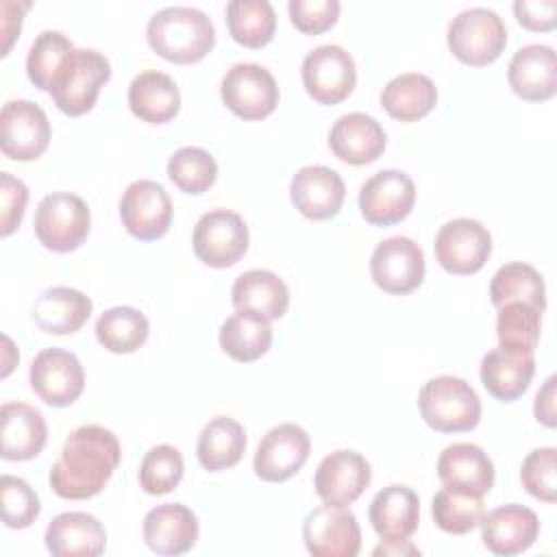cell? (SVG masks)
<instances>
[{
  "mask_svg": "<svg viewBox=\"0 0 557 557\" xmlns=\"http://www.w3.org/2000/svg\"><path fill=\"white\" fill-rule=\"evenodd\" d=\"M128 107L135 117L148 124H165L181 109L178 85L159 70H146L128 85Z\"/></svg>",
  "mask_w": 557,
  "mask_h": 557,
  "instance_id": "obj_30",
  "label": "cell"
},
{
  "mask_svg": "<svg viewBox=\"0 0 557 557\" xmlns=\"http://www.w3.org/2000/svg\"><path fill=\"white\" fill-rule=\"evenodd\" d=\"M424 270L422 248L405 235H394L379 242L370 255L372 281L387 294L403 296L413 292L420 287Z\"/></svg>",
  "mask_w": 557,
  "mask_h": 557,
  "instance_id": "obj_11",
  "label": "cell"
},
{
  "mask_svg": "<svg viewBox=\"0 0 557 557\" xmlns=\"http://www.w3.org/2000/svg\"><path fill=\"white\" fill-rule=\"evenodd\" d=\"M91 213L87 202L70 191H52L35 209L33 228L39 244L52 252H72L89 235Z\"/></svg>",
  "mask_w": 557,
  "mask_h": 557,
  "instance_id": "obj_6",
  "label": "cell"
},
{
  "mask_svg": "<svg viewBox=\"0 0 557 557\" xmlns=\"http://www.w3.org/2000/svg\"><path fill=\"white\" fill-rule=\"evenodd\" d=\"M148 318L135 307H111L96 320V339L115 355L135 352L148 339Z\"/></svg>",
  "mask_w": 557,
  "mask_h": 557,
  "instance_id": "obj_36",
  "label": "cell"
},
{
  "mask_svg": "<svg viewBox=\"0 0 557 557\" xmlns=\"http://www.w3.org/2000/svg\"><path fill=\"white\" fill-rule=\"evenodd\" d=\"M0 455L7 461L37 457L48 440V426L39 409L26 403H4L0 409Z\"/></svg>",
  "mask_w": 557,
  "mask_h": 557,
  "instance_id": "obj_27",
  "label": "cell"
},
{
  "mask_svg": "<svg viewBox=\"0 0 557 557\" xmlns=\"http://www.w3.org/2000/svg\"><path fill=\"white\" fill-rule=\"evenodd\" d=\"M557 450L553 446L531 450L520 466L522 487L537 500L555 503L557 498Z\"/></svg>",
  "mask_w": 557,
  "mask_h": 557,
  "instance_id": "obj_44",
  "label": "cell"
},
{
  "mask_svg": "<svg viewBox=\"0 0 557 557\" xmlns=\"http://www.w3.org/2000/svg\"><path fill=\"white\" fill-rule=\"evenodd\" d=\"M294 207L309 220L335 218L346 198L344 178L326 165H305L289 183Z\"/></svg>",
  "mask_w": 557,
  "mask_h": 557,
  "instance_id": "obj_20",
  "label": "cell"
},
{
  "mask_svg": "<svg viewBox=\"0 0 557 557\" xmlns=\"http://www.w3.org/2000/svg\"><path fill=\"white\" fill-rule=\"evenodd\" d=\"M507 81L516 96L529 102H542L557 94V57L550 46L529 44L513 52Z\"/></svg>",
  "mask_w": 557,
  "mask_h": 557,
  "instance_id": "obj_21",
  "label": "cell"
},
{
  "mask_svg": "<svg viewBox=\"0 0 557 557\" xmlns=\"http://www.w3.org/2000/svg\"><path fill=\"white\" fill-rule=\"evenodd\" d=\"M311 440L307 431L294 422L272 426L259 442L252 470L268 483L292 479L309 459Z\"/></svg>",
  "mask_w": 557,
  "mask_h": 557,
  "instance_id": "obj_17",
  "label": "cell"
},
{
  "mask_svg": "<svg viewBox=\"0 0 557 557\" xmlns=\"http://www.w3.org/2000/svg\"><path fill=\"white\" fill-rule=\"evenodd\" d=\"M198 518L181 503H163L144 516V542L157 555H183L196 546Z\"/></svg>",
  "mask_w": 557,
  "mask_h": 557,
  "instance_id": "obj_23",
  "label": "cell"
},
{
  "mask_svg": "<svg viewBox=\"0 0 557 557\" xmlns=\"http://www.w3.org/2000/svg\"><path fill=\"white\" fill-rule=\"evenodd\" d=\"M435 259L450 274H474L479 272L490 252V231L472 218H455L446 222L435 235Z\"/></svg>",
  "mask_w": 557,
  "mask_h": 557,
  "instance_id": "obj_10",
  "label": "cell"
},
{
  "mask_svg": "<svg viewBox=\"0 0 557 557\" xmlns=\"http://www.w3.org/2000/svg\"><path fill=\"white\" fill-rule=\"evenodd\" d=\"M191 246L205 265L231 268L248 250V226L244 218L231 209L207 211L194 226Z\"/></svg>",
  "mask_w": 557,
  "mask_h": 557,
  "instance_id": "obj_7",
  "label": "cell"
},
{
  "mask_svg": "<svg viewBox=\"0 0 557 557\" xmlns=\"http://www.w3.org/2000/svg\"><path fill=\"white\" fill-rule=\"evenodd\" d=\"M231 37L246 48H261L272 41L276 13L268 0H231L226 4Z\"/></svg>",
  "mask_w": 557,
  "mask_h": 557,
  "instance_id": "obj_37",
  "label": "cell"
},
{
  "mask_svg": "<svg viewBox=\"0 0 557 557\" xmlns=\"http://www.w3.org/2000/svg\"><path fill=\"white\" fill-rule=\"evenodd\" d=\"M72 50H74V44L63 33L41 30L33 39L28 54H26V74H28L30 83L37 89L50 94L52 81Z\"/></svg>",
  "mask_w": 557,
  "mask_h": 557,
  "instance_id": "obj_40",
  "label": "cell"
},
{
  "mask_svg": "<svg viewBox=\"0 0 557 557\" xmlns=\"http://www.w3.org/2000/svg\"><path fill=\"white\" fill-rule=\"evenodd\" d=\"M120 218L128 235L141 242L159 239L172 222V200L163 185L150 178L133 181L120 198Z\"/></svg>",
  "mask_w": 557,
  "mask_h": 557,
  "instance_id": "obj_14",
  "label": "cell"
},
{
  "mask_svg": "<svg viewBox=\"0 0 557 557\" xmlns=\"http://www.w3.org/2000/svg\"><path fill=\"white\" fill-rule=\"evenodd\" d=\"M483 513V496L466 494L453 487H442L431 500V516L435 524L453 535L470 533L474 527H479Z\"/></svg>",
  "mask_w": 557,
  "mask_h": 557,
  "instance_id": "obj_39",
  "label": "cell"
},
{
  "mask_svg": "<svg viewBox=\"0 0 557 557\" xmlns=\"http://www.w3.org/2000/svg\"><path fill=\"white\" fill-rule=\"evenodd\" d=\"M368 520L383 542L407 540L420 524V498L411 487L392 483L374 494Z\"/></svg>",
  "mask_w": 557,
  "mask_h": 557,
  "instance_id": "obj_26",
  "label": "cell"
},
{
  "mask_svg": "<svg viewBox=\"0 0 557 557\" xmlns=\"http://www.w3.org/2000/svg\"><path fill=\"white\" fill-rule=\"evenodd\" d=\"M446 41L461 63L479 67L500 57L507 46V26L496 11L472 7L450 20Z\"/></svg>",
  "mask_w": 557,
  "mask_h": 557,
  "instance_id": "obj_5",
  "label": "cell"
},
{
  "mask_svg": "<svg viewBox=\"0 0 557 557\" xmlns=\"http://www.w3.org/2000/svg\"><path fill=\"white\" fill-rule=\"evenodd\" d=\"M387 144L383 126L368 113L352 111L342 115L329 133L331 152L350 165H366L376 161Z\"/></svg>",
  "mask_w": 557,
  "mask_h": 557,
  "instance_id": "obj_24",
  "label": "cell"
},
{
  "mask_svg": "<svg viewBox=\"0 0 557 557\" xmlns=\"http://www.w3.org/2000/svg\"><path fill=\"white\" fill-rule=\"evenodd\" d=\"M481 540L494 555H518L533 546L540 535V518L524 505H503L481 518Z\"/></svg>",
  "mask_w": 557,
  "mask_h": 557,
  "instance_id": "obj_19",
  "label": "cell"
},
{
  "mask_svg": "<svg viewBox=\"0 0 557 557\" xmlns=\"http://www.w3.org/2000/svg\"><path fill=\"white\" fill-rule=\"evenodd\" d=\"M437 476L444 487L485 496L494 485V463L487 453L470 442H455L440 453Z\"/></svg>",
  "mask_w": 557,
  "mask_h": 557,
  "instance_id": "obj_22",
  "label": "cell"
},
{
  "mask_svg": "<svg viewBox=\"0 0 557 557\" xmlns=\"http://www.w3.org/2000/svg\"><path fill=\"white\" fill-rule=\"evenodd\" d=\"M302 540L313 557H355L361 548V529L350 509L322 505L307 513Z\"/></svg>",
  "mask_w": 557,
  "mask_h": 557,
  "instance_id": "obj_15",
  "label": "cell"
},
{
  "mask_svg": "<svg viewBox=\"0 0 557 557\" xmlns=\"http://www.w3.org/2000/svg\"><path fill=\"white\" fill-rule=\"evenodd\" d=\"M437 104L435 83L420 72L394 76L381 91V107L398 122H416Z\"/></svg>",
  "mask_w": 557,
  "mask_h": 557,
  "instance_id": "obj_32",
  "label": "cell"
},
{
  "mask_svg": "<svg viewBox=\"0 0 557 557\" xmlns=\"http://www.w3.org/2000/svg\"><path fill=\"white\" fill-rule=\"evenodd\" d=\"M111 78L109 59L94 48H74L57 72L50 96L65 115H83L94 109L100 87Z\"/></svg>",
  "mask_w": 557,
  "mask_h": 557,
  "instance_id": "obj_4",
  "label": "cell"
},
{
  "mask_svg": "<svg viewBox=\"0 0 557 557\" xmlns=\"http://www.w3.org/2000/svg\"><path fill=\"white\" fill-rule=\"evenodd\" d=\"M168 176L181 191L198 196L215 183L218 163L209 150L183 146L168 159Z\"/></svg>",
  "mask_w": 557,
  "mask_h": 557,
  "instance_id": "obj_41",
  "label": "cell"
},
{
  "mask_svg": "<svg viewBox=\"0 0 557 557\" xmlns=\"http://www.w3.org/2000/svg\"><path fill=\"white\" fill-rule=\"evenodd\" d=\"M231 300L237 311H252L265 320H278L289 307V289L270 270H248L235 278Z\"/></svg>",
  "mask_w": 557,
  "mask_h": 557,
  "instance_id": "obj_29",
  "label": "cell"
},
{
  "mask_svg": "<svg viewBox=\"0 0 557 557\" xmlns=\"http://www.w3.org/2000/svg\"><path fill=\"white\" fill-rule=\"evenodd\" d=\"M307 94L320 104H337L346 100L357 85V67L352 57L335 44H322L309 50L300 65Z\"/></svg>",
  "mask_w": 557,
  "mask_h": 557,
  "instance_id": "obj_8",
  "label": "cell"
},
{
  "mask_svg": "<svg viewBox=\"0 0 557 557\" xmlns=\"http://www.w3.org/2000/svg\"><path fill=\"white\" fill-rule=\"evenodd\" d=\"M28 381L46 405L70 407L85 389V370L74 352L52 346L35 355Z\"/></svg>",
  "mask_w": 557,
  "mask_h": 557,
  "instance_id": "obj_12",
  "label": "cell"
},
{
  "mask_svg": "<svg viewBox=\"0 0 557 557\" xmlns=\"http://www.w3.org/2000/svg\"><path fill=\"white\" fill-rule=\"evenodd\" d=\"M416 202V185L407 172L381 170L359 189V209L368 224L392 226L405 220Z\"/></svg>",
  "mask_w": 557,
  "mask_h": 557,
  "instance_id": "obj_16",
  "label": "cell"
},
{
  "mask_svg": "<svg viewBox=\"0 0 557 557\" xmlns=\"http://www.w3.org/2000/svg\"><path fill=\"white\" fill-rule=\"evenodd\" d=\"M370 479L372 470L366 457L357 450L339 448L320 461L313 476V487L324 505L346 507L363 494Z\"/></svg>",
  "mask_w": 557,
  "mask_h": 557,
  "instance_id": "obj_18",
  "label": "cell"
},
{
  "mask_svg": "<svg viewBox=\"0 0 557 557\" xmlns=\"http://www.w3.org/2000/svg\"><path fill=\"white\" fill-rule=\"evenodd\" d=\"M555 387H557V376L550 374L546 379V383L540 387V392L535 394V403H533L535 420L542 422L548 429H553L557 424V418H555V398H557Z\"/></svg>",
  "mask_w": 557,
  "mask_h": 557,
  "instance_id": "obj_48",
  "label": "cell"
},
{
  "mask_svg": "<svg viewBox=\"0 0 557 557\" xmlns=\"http://www.w3.org/2000/svg\"><path fill=\"white\" fill-rule=\"evenodd\" d=\"M533 374V355H518L496 348L485 352L481 359V383L487 394L500 403L518 400L527 392Z\"/></svg>",
  "mask_w": 557,
  "mask_h": 557,
  "instance_id": "obj_31",
  "label": "cell"
},
{
  "mask_svg": "<svg viewBox=\"0 0 557 557\" xmlns=\"http://www.w3.org/2000/svg\"><path fill=\"white\" fill-rule=\"evenodd\" d=\"M28 7V2H22L17 4V11H13V2L11 0H4L2 2V22H0V33H2V54H7L11 50V44L13 39L20 35V28H22V13L24 9Z\"/></svg>",
  "mask_w": 557,
  "mask_h": 557,
  "instance_id": "obj_49",
  "label": "cell"
},
{
  "mask_svg": "<svg viewBox=\"0 0 557 557\" xmlns=\"http://www.w3.org/2000/svg\"><path fill=\"white\" fill-rule=\"evenodd\" d=\"M94 302L74 287L57 285L44 289L33 305L35 324L50 335H72L91 315Z\"/></svg>",
  "mask_w": 557,
  "mask_h": 557,
  "instance_id": "obj_28",
  "label": "cell"
},
{
  "mask_svg": "<svg viewBox=\"0 0 557 557\" xmlns=\"http://www.w3.org/2000/svg\"><path fill=\"white\" fill-rule=\"evenodd\" d=\"M287 13L292 24L305 35H320L329 30L339 17L337 0H289Z\"/></svg>",
  "mask_w": 557,
  "mask_h": 557,
  "instance_id": "obj_45",
  "label": "cell"
},
{
  "mask_svg": "<svg viewBox=\"0 0 557 557\" xmlns=\"http://www.w3.org/2000/svg\"><path fill=\"white\" fill-rule=\"evenodd\" d=\"M372 555H420V548L416 544H411L409 540H392V542H383L379 546H374Z\"/></svg>",
  "mask_w": 557,
  "mask_h": 557,
  "instance_id": "obj_50",
  "label": "cell"
},
{
  "mask_svg": "<svg viewBox=\"0 0 557 557\" xmlns=\"http://www.w3.org/2000/svg\"><path fill=\"white\" fill-rule=\"evenodd\" d=\"M490 300L494 307L507 302H527L540 311L546 307V287L542 274L522 261L500 265L490 281Z\"/></svg>",
  "mask_w": 557,
  "mask_h": 557,
  "instance_id": "obj_35",
  "label": "cell"
},
{
  "mask_svg": "<svg viewBox=\"0 0 557 557\" xmlns=\"http://www.w3.org/2000/svg\"><path fill=\"white\" fill-rule=\"evenodd\" d=\"M542 311L527 302H507L498 307L496 337L498 348L518 355H533L540 342Z\"/></svg>",
  "mask_w": 557,
  "mask_h": 557,
  "instance_id": "obj_38",
  "label": "cell"
},
{
  "mask_svg": "<svg viewBox=\"0 0 557 557\" xmlns=\"http://www.w3.org/2000/svg\"><path fill=\"white\" fill-rule=\"evenodd\" d=\"M150 48L172 63H196L215 44L211 17L196 7H165L150 15L146 24Z\"/></svg>",
  "mask_w": 557,
  "mask_h": 557,
  "instance_id": "obj_2",
  "label": "cell"
},
{
  "mask_svg": "<svg viewBox=\"0 0 557 557\" xmlns=\"http://www.w3.org/2000/svg\"><path fill=\"white\" fill-rule=\"evenodd\" d=\"M422 420L440 433L470 431L481 420V400L472 385L459 376L429 379L418 394Z\"/></svg>",
  "mask_w": 557,
  "mask_h": 557,
  "instance_id": "obj_3",
  "label": "cell"
},
{
  "mask_svg": "<svg viewBox=\"0 0 557 557\" xmlns=\"http://www.w3.org/2000/svg\"><path fill=\"white\" fill-rule=\"evenodd\" d=\"M516 20L529 30H553L557 24L555 0H518L513 2Z\"/></svg>",
  "mask_w": 557,
  "mask_h": 557,
  "instance_id": "obj_47",
  "label": "cell"
},
{
  "mask_svg": "<svg viewBox=\"0 0 557 557\" xmlns=\"http://www.w3.org/2000/svg\"><path fill=\"white\" fill-rule=\"evenodd\" d=\"M28 187L9 172H0V235L9 237L24 218Z\"/></svg>",
  "mask_w": 557,
  "mask_h": 557,
  "instance_id": "obj_46",
  "label": "cell"
},
{
  "mask_svg": "<svg viewBox=\"0 0 557 557\" xmlns=\"http://www.w3.org/2000/svg\"><path fill=\"white\" fill-rule=\"evenodd\" d=\"M222 102L242 120H263L278 104V85L272 72L259 63H235L220 85Z\"/></svg>",
  "mask_w": 557,
  "mask_h": 557,
  "instance_id": "obj_9",
  "label": "cell"
},
{
  "mask_svg": "<svg viewBox=\"0 0 557 557\" xmlns=\"http://www.w3.org/2000/svg\"><path fill=\"white\" fill-rule=\"evenodd\" d=\"M244 450H246V431L237 420L226 416L211 418L202 426L196 444L198 461L209 472L233 468L244 457Z\"/></svg>",
  "mask_w": 557,
  "mask_h": 557,
  "instance_id": "obj_33",
  "label": "cell"
},
{
  "mask_svg": "<svg viewBox=\"0 0 557 557\" xmlns=\"http://www.w3.org/2000/svg\"><path fill=\"white\" fill-rule=\"evenodd\" d=\"M50 144L46 111L30 100H9L0 111V150L13 161H33Z\"/></svg>",
  "mask_w": 557,
  "mask_h": 557,
  "instance_id": "obj_13",
  "label": "cell"
},
{
  "mask_svg": "<svg viewBox=\"0 0 557 557\" xmlns=\"http://www.w3.org/2000/svg\"><path fill=\"white\" fill-rule=\"evenodd\" d=\"M0 505H2V522L9 529H26L30 527L39 511V496L35 490L20 476L2 474L0 479Z\"/></svg>",
  "mask_w": 557,
  "mask_h": 557,
  "instance_id": "obj_43",
  "label": "cell"
},
{
  "mask_svg": "<svg viewBox=\"0 0 557 557\" xmlns=\"http://www.w3.org/2000/svg\"><path fill=\"white\" fill-rule=\"evenodd\" d=\"M120 459L122 448L113 431L100 424H83L67 435L59 459L50 468L48 483L61 498L85 500L104 490Z\"/></svg>",
  "mask_w": 557,
  "mask_h": 557,
  "instance_id": "obj_1",
  "label": "cell"
},
{
  "mask_svg": "<svg viewBox=\"0 0 557 557\" xmlns=\"http://www.w3.org/2000/svg\"><path fill=\"white\" fill-rule=\"evenodd\" d=\"M183 472L185 463L181 450L170 444H159L152 446L139 463V485L146 494L161 496L176 490Z\"/></svg>",
  "mask_w": 557,
  "mask_h": 557,
  "instance_id": "obj_42",
  "label": "cell"
},
{
  "mask_svg": "<svg viewBox=\"0 0 557 557\" xmlns=\"http://www.w3.org/2000/svg\"><path fill=\"white\" fill-rule=\"evenodd\" d=\"M44 542L57 557H98L104 553L107 531L91 513L63 511L46 527Z\"/></svg>",
  "mask_w": 557,
  "mask_h": 557,
  "instance_id": "obj_25",
  "label": "cell"
},
{
  "mask_svg": "<svg viewBox=\"0 0 557 557\" xmlns=\"http://www.w3.org/2000/svg\"><path fill=\"white\" fill-rule=\"evenodd\" d=\"M272 346L270 320L252 311H237L220 326V348L235 361L248 363Z\"/></svg>",
  "mask_w": 557,
  "mask_h": 557,
  "instance_id": "obj_34",
  "label": "cell"
}]
</instances>
